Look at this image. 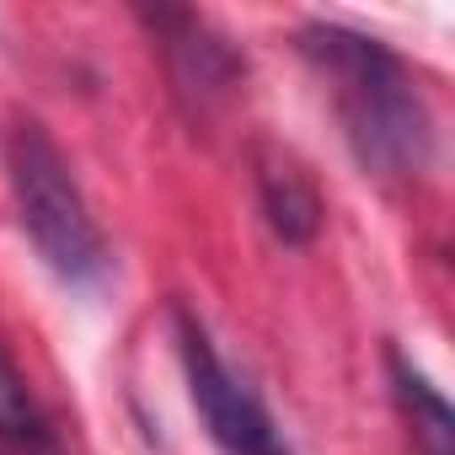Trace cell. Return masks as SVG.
Segmentation results:
<instances>
[{
    "label": "cell",
    "mask_w": 455,
    "mask_h": 455,
    "mask_svg": "<svg viewBox=\"0 0 455 455\" xmlns=\"http://www.w3.org/2000/svg\"><path fill=\"white\" fill-rule=\"evenodd\" d=\"M140 22L150 28L166 76H172V97L193 113L209 118L214 108H225L236 97V86L247 81V60L236 54L231 38H220L198 12L182 6H140Z\"/></svg>",
    "instance_id": "4"
},
{
    "label": "cell",
    "mask_w": 455,
    "mask_h": 455,
    "mask_svg": "<svg viewBox=\"0 0 455 455\" xmlns=\"http://www.w3.org/2000/svg\"><path fill=\"white\" fill-rule=\"evenodd\" d=\"M252 182H258V204L268 231L284 247H311L322 231V193L311 182V172L300 166L295 150H284L279 140H258L252 145Z\"/></svg>",
    "instance_id": "5"
},
{
    "label": "cell",
    "mask_w": 455,
    "mask_h": 455,
    "mask_svg": "<svg viewBox=\"0 0 455 455\" xmlns=\"http://www.w3.org/2000/svg\"><path fill=\"white\" fill-rule=\"evenodd\" d=\"M0 439L22 455H60V434H54L49 412L38 407L28 375L6 343H0Z\"/></svg>",
    "instance_id": "7"
},
{
    "label": "cell",
    "mask_w": 455,
    "mask_h": 455,
    "mask_svg": "<svg viewBox=\"0 0 455 455\" xmlns=\"http://www.w3.org/2000/svg\"><path fill=\"white\" fill-rule=\"evenodd\" d=\"M172 327H177V354H182V380H188V402L198 412V423L209 428V439L225 455H295L274 423V412L263 407V396L231 375L204 332V322L188 306H172Z\"/></svg>",
    "instance_id": "3"
},
{
    "label": "cell",
    "mask_w": 455,
    "mask_h": 455,
    "mask_svg": "<svg viewBox=\"0 0 455 455\" xmlns=\"http://www.w3.org/2000/svg\"><path fill=\"white\" fill-rule=\"evenodd\" d=\"M6 177L17 198V220L38 258L65 279V284H97L108 274V242L102 225L92 220V204L54 145V134L38 118H17L6 129Z\"/></svg>",
    "instance_id": "2"
},
{
    "label": "cell",
    "mask_w": 455,
    "mask_h": 455,
    "mask_svg": "<svg viewBox=\"0 0 455 455\" xmlns=\"http://www.w3.org/2000/svg\"><path fill=\"white\" fill-rule=\"evenodd\" d=\"M300 54L338 86L354 161L375 177H418L434 161V118L407 81V65L370 33L343 22H306Z\"/></svg>",
    "instance_id": "1"
},
{
    "label": "cell",
    "mask_w": 455,
    "mask_h": 455,
    "mask_svg": "<svg viewBox=\"0 0 455 455\" xmlns=\"http://www.w3.org/2000/svg\"><path fill=\"white\" fill-rule=\"evenodd\" d=\"M386 375H391V396H396V407L407 418L412 450L418 455H455V412H450V402L439 396V386L396 343H386Z\"/></svg>",
    "instance_id": "6"
}]
</instances>
